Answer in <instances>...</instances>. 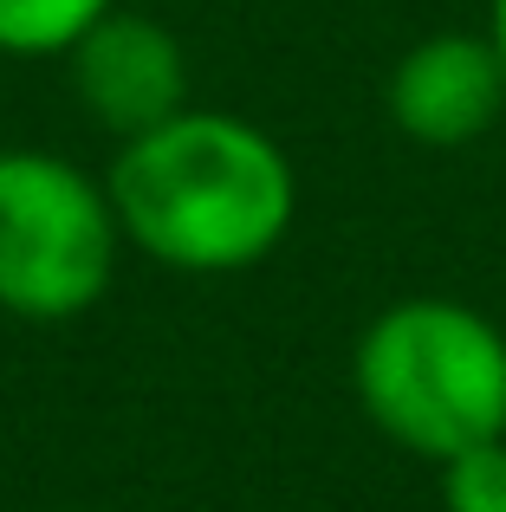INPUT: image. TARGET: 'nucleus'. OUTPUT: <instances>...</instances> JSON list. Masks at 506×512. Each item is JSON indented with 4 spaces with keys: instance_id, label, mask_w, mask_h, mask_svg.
Segmentation results:
<instances>
[{
    "instance_id": "nucleus-1",
    "label": "nucleus",
    "mask_w": 506,
    "mask_h": 512,
    "mask_svg": "<svg viewBox=\"0 0 506 512\" xmlns=\"http://www.w3.org/2000/svg\"><path fill=\"white\" fill-rule=\"evenodd\" d=\"M104 188L124 247L189 279L253 273L299 221V169L279 137L215 104H189L169 124L124 137Z\"/></svg>"
},
{
    "instance_id": "nucleus-2",
    "label": "nucleus",
    "mask_w": 506,
    "mask_h": 512,
    "mask_svg": "<svg viewBox=\"0 0 506 512\" xmlns=\"http://www.w3.org/2000/svg\"><path fill=\"white\" fill-rule=\"evenodd\" d=\"M351 396L383 441L448 461L506 435V331L468 299H390L351 344Z\"/></svg>"
},
{
    "instance_id": "nucleus-3",
    "label": "nucleus",
    "mask_w": 506,
    "mask_h": 512,
    "mask_svg": "<svg viewBox=\"0 0 506 512\" xmlns=\"http://www.w3.org/2000/svg\"><path fill=\"white\" fill-rule=\"evenodd\" d=\"M124 260L104 175L59 150H0V312L26 325H72L98 312Z\"/></svg>"
},
{
    "instance_id": "nucleus-4",
    "label": "nucleus",
    "mask_w": 506,
    "mask_h": 512,
    "mask_svg": "<svg viewBox=\"0 0 506 512\" xmlns=\"http://www.w3.org/2000/svg\"><path fill=\"white\" fill-rule=\"evenodd\" d=\"M65 72H72V98L78 111L98 130H111L117 143L137 137V130L169 124L176 111L195 104V78H189V52L150 13H124L111 7L72 52H65Z\"/></svg>"
},
{
    "instance_id": "nucleus-5",
    "label": "nucleus",
    "mask_w": 506,
    "mask_h": 512,
    "mask_svg": "<svg viewBox=\"0 0 506 512\" xmlns=\"http://www.w3.org/2000/svg\"><path fill=\"white\" fill-rule=\"evenodd\" d=\"M383 111L422 150H468L506 117V65L494 39L468 33V26H442V33L416 39L403 59L390 65L383 85Z\"/></svg>"
},
{
    "instance_id": "nucleus-6",
    "label": "nucleus",
    "mask_w": 506,
    "mask_h": 512,
    "mask_svg": "<svg viewBox=\"0 0 506 512\" xmlns=\"http://www.w3.org/2000/svg\"><path fill=\"white\" fill-rule=\"evenodd\" d=\"M117 0H0V59H65Z\"/></svg>"
},
{
    "instance_id": "nucleus-7",
    "label": "nucleus",
    "mask_w": 506,
    "mask_h": 512,
    "mask_svg": "<svg viewBox=\"0 0 506 512\" xmlns=\"http://www.w3.org/2000/svg\"><path fill=\"white\" fill-rule=\"evenodd\" d=\"M435 493L442 512H506V435L435 461Z\"/></svg>"
},
{
    "instance_id": "nucleus-8",
    "label": "nucleus",
    "mask_w": 506,
    "mask_h": 512,
    "mask_svg": "<svg viewBox=\"0 0 506 512\" xmlns=\"http://www.w3.org/2000/svg\"><path fill=\"white\" fill-rule=\"evenodd\" d=\"M487 39H494V52L506 65V0H487Z\"/></svg>"
}]
</instances>
